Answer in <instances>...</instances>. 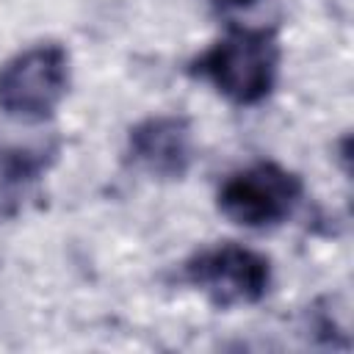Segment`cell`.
<instances>
[{"label":"cell","instance_id":"6da1fadb","mask_svg":"<svg viewBox=\"0 0 354 354\" xmlns=\"http://www.w3.org/2000/svg\"><path fill=\"white\" fill-rule=\"evenodd\" d=\"M279 41L271 28H232L199 53L188 72L210 83L232 105H260L279 75Z\"/></svg>","mask_w":354,"mask_h":354},{"label":"cell","instance_id":"7a4b0ae2","mask_svg":"<svg viewBox=\"0 0 354 354\" xmlns=\"http://www.w3.org/2000/svg\"><path fill=\"white\" fill-rule=\"evenodd\" d=\"M69 88V53L58 41H39L0 64V111L19 122L53 116Z\"/></svg>","mask_w":354,"mask_h":354},{"label":"cell","instance_id":"3957f363","mask_svg":"<svg viewBox=\"0 0 354 354\" xmlns=\"http://www.w3.org/2000/svg\"><path fill=\"white\" fill-rule=\"evenodd\" d=\"M183 279L218 307L257 304L271 288V260L235 241L199 249L183 263Z\"/></svg>","mask_w":354,"mask_h":354},{"label":"cell","instance_id":"277c9868","mask_svg":"<svg viewBox=\"0 0 354 354\" xmlns=\"http://www.w3.org/2000/svg\"><path fill=\"white\" fill-rule=\"evenodd\" d=\"M301 194L304 183L296 171L274 160H257L232 171L218 185L216 205L230 221L246 230H268L296 210Z\"/></svg>","mask_w":354,"mask_h":354},{"label":"cell","instance_id":"5b68a950","mask_svg":"<svg viewBox=\"0 0 354 354\" xmlns=\"http://www.w3.org/2000/svg\"><path fill=\"white\" fill-rule=\"evenodd\" d=\"M127 158L158 180H183L194 160V133L183 116H149L127 136Z\"/></svg>","mask_w":354,"mask_h":354},{"label":"cell","instance_id":"8992f818","mask_svg":"<svg viewBox=\"0 0 354 354\" xmlns=\"http://www.w3.org/2000/svg\"><path fill=\"white\" fill-rule=\"evenodd\" d=\"M58 155V144L39 147H0V196H11L14 191L39 180ZM3 210V199H0Z\"/></svg>","mask_w":354,"mask_h":354},{"label":"cell","instance_id":"52a82bcc","mask_svg":"<svg viewBox=\"0 0 354 354\" xmlns=\"http://www.w3.org/2000/svg\"><path fill=\"white\" fill-rule=\"evenodd\" d=\"M213 11H218V14H230V11H243V8H252L254 3H260V0H205Z\"/></svg>","mask_w":354,"mask_h":354}]
</instances>
